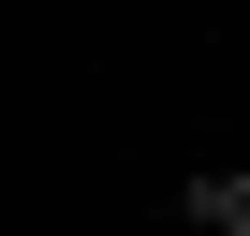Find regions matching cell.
Instances as JSON below:
<instances>
[{"label": "cell", "instance_id": "obj_1", "mask_svg": "<svg viewBox=\"0 0 250 236\" xmlns=\"http://www.w3.org/2000/svg\"><path fill=\"white\" fill-rule=\"evenodd\" d=\"M177 221H191V236H250V163H206V177L177 192Z\"/></svg>", "mask_w": 250, "mask_h": 236}]
</instances>
